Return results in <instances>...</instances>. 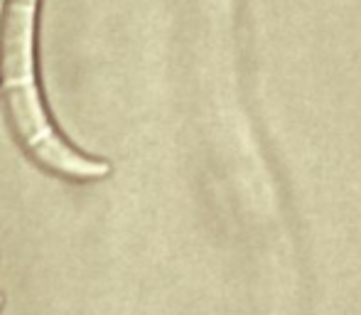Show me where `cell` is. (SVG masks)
<instances>
[{
	"instance_id": "cell-2",
	"label": "cell",
	"mask_w": 361,
	"mask_h": 315,
	"mask_svg": "<svg viewBox=\"0 0 361 315\" xmlns=\"http://www.w3.org/2000/svg\"><path fill=\"white\" fill-rule=\"evenodd\" d=\"M0 308H3V296H0Z\"/></svg>"
},
{
	"instance_id": "cell-1",
	"label": "cell",
	"mask_w": 361,
	"mask_h": 315,
	"mask_svg": "<svg viewBox=\"0 0 361 315\" xmlns=\"http://www.w3.org/2000/svg\"><path fill=\"white\" fill-rule=\"evenodd\" d=\"M42 0H0V111L15 145L35 167L64 182H99L114 165L74 145L44 99L37 64Z\"/></svg>"
}]
</instances>
